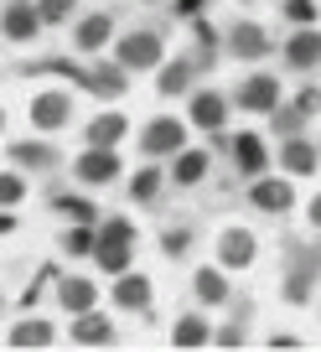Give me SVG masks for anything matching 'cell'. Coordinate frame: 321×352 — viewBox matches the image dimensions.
<instances>
[{
	"label": "cell",
	"mask_w": 321,
	"mask_h": 352,
	"mask_svg": "<svg viewBox=\"0 0 321 352\" xmlns=\"http://www.w3.org/2000/svg\"><path fill=\"white\" fill-rule=\"evenodd\" d=\"M135 239L140 228L124 218H99V243H93V264H99L104 275H124L135 264Z\"/></svg>",
	"instance_id": "1"
},
{
	"label": "cell",
	"mask_w": 321,
	"mask_h": 352,
	"mask_svg": "<svg viewBox=\"0 0 321 352\" xmlns=\"http://www.w3.org/2000/svg\"><path fill=\"white\" fill-rule=\"evenodd\" d=\"M114 63H120L124 73H151V67L166 63V42H161V32H151V26H135V32L114 36Z\"/></svg>",
	"instance_id": "2"
},
{
	"label": "cell",
	"mask_w": 321,
	"mask_h": 352,
	"mask_svg": "<svg viewBox=\"0 0 321 352\" xmlns=\"http://www.w3.org/2000/svg\"><path fill=\"white\" fill-rule=\"evenodd\" d=\"M321 280V243H290V275H285V300L306 306Z\"/></svg>",
	"instance_id": "3"
},
{
	"label": "cell",
	"mask_w": 321,
	"mask_h": 352,
	"mask_svg": "<svg viewBox=\"0 0 321 352\" xmlns=\"http://www.w3.org/2000/svg\"><path fill=\"white\" fill-rule=\"evenodd\" d=\"M73 114H78V104H73V94H67V88H42V94H32V104H26V120H32L36 135L67 130V124H73Z\"/></svg>",
	"instance_id": "4"
},
{
	"label": "cell",
	"mask_w": 321,
	"mask_h": 352,
	"mask_svg": "<svg viewBox=\"0 0 321 352\" xmlns=\"http://www.w3.org/2000/svg\"><path fill=\"white\" fill-rule=\"evenodd\" d=\"M181 145H187V120H177V114H155L140 130V155L145 161H171Z\"/></svg>",
	"instance_id": "5"
},
{
	"label": "cell",
	"mask_w": 321,
	"mask_h": 352,
	"mask_svg": "<svg viewBox=\"0 0 321 352\" xmlns=\"http://www.w3.org/2000/svg\"><path fill=\"white\" fill-rule=\"evenodd\" d=\"M124 161L114 145H83V155L73 161V176H78V187H109V182H120Z\"/></svg>",
	"instance_id": "6"
},
{
	"label": "cell",
	"mask_w": 321,
	"mask_h": 352,
	"mask_svg": "<svg viewBox=\"0 0 321 352\" xmlns=\"http://www.w3.org/2000/svg\"><path fill=\"white\" fill-rule=\"evenodd\" d=\"M114 36H120V21H114V11H83L73 21V47L83 57H99L104 47L114 42Z\"/></svg>",
	"instance_id": "7"
},
{
	"label": "cell",
	"mask_w": 321,
	"mask_h": 352,
	"mask_svg": "<svg viewBox=\"0 0 321 352\" xmlns=\"http://www.w3.org/2000/svg\"><path fill=\"white\" fill-rule=\"evenodd\" d=\"M223 52H228V57H244V63H259V57L275 52V36H269L259 21H249V16H244V21H233V26H228V36H223Z\"/></svg>",
	"instance_id": "8"
},
{
	"label": "cell",
	"mask_w": 321,
	"mask_h": 352,
	"mask_svg": "<svg viewBox=\"0 0 321 352\" xmlns=\"http://www.w3.org/2000/svg\"><path fill=\"white\" fill-rule=\"evenodd\" d=\"M228 109H233V99L218 94V88H192V94H187V120L197 124V130H208V135H223Z\"/></svg>",
	"instance_id": "9"
},
{
	"label": "cell",
	"mask_w": 321,
	"mask_h": 352,
	"mask_svg": "<svg viewBox=\"0 0 321 352\" xmlns=\"http://www.w3.org/2000/svg\"><path fill=\"white\" fill-rule=\"evenodd\" d=\"M0 36L11 47H26L42 36V16H36V0H5L0 6Z\"/></svg>",
	"instance_id": "10"
},
{
	"label": "cell",
	"mask_w": 321,
	"mask_h": 352,
	"mask_svg": "<svg viewBox=\"0 0 321 352\" xmlns=\"http://www.w3.org/2000/svg\"><path fill=\"white\" fill-rule=\"evenodd\" d=\"M249 208L269 212V218L290 212L296 208V182H290V176H254V182H249Z\"/></svg>",
	"instance_id": "11"
},
{
	"label": "cell",
	"mask_w": 321,
	"mask_h": 352,
	"mask_svg": "<svg viewBox=\"0 0 321 352\" xmlns=\"http://www.w3.org/2000/svg\"><path fill=\"white\" fill-rule=\"evenodd\" d=\"M5 155H11V166L26 171V176H52L57 166H63V151H57L52 140H11Z\"/></svg>",
	"instance_id": "12"
},
{
	"label": "cell",
	"mask_w": 321,
	"mask_h": 352,
	"mask_svg": "<svg viewBox=\"0 0 321 352\" xmlns=\"http://www.w3.org/2000/svg\"><path fill=\"white\" fill-rule=\"evenodd\" d=\"M233 104L244 114H269L280 104V78L275 73H244V83L233 88Z\"/></svg>",
	"instance_id": "13"
},
{
	"label": "cell",
	"mask_w": 321,
	"mask_h": 352,
	"mask_svg": "<svg viewBox=\"0 0 321 352\" xmlns=\"http://www.w3.org/2000/svg\"><path fill=\"white\" fill-rule=\"evenodd\" d=\"M259 259V239L244 228V223H233V228L218 233V264L223 270H249Z\"/></svg>",
	"instance_id": "14"
},
{
	"label": "cell",
	"mask_w": 321,
	"mask_h": 352,
	"mask_svg": "<svg viewBox=\"0 0 321 352\" xmlns=\"http://www.w3.org/2000/svg\"><path fill=\"white\" fill-rule=\"evenodd\" d=\"M124 83H130V73L114 57H93L89 73H83V88H89L93 99H124Z\"/></svg>",
	"instance_id": "15"
},
{
	"label": "cell",
	"mask_w": 321,
	"mask_h": 352,
	"mask_svg": "<svg viewBox=\"0 0 321 352\" xmlns=\"http://www.w3.org/2000/svg\"><path fill=\"white\" fill-rule=\"evenodd\" d=\"M197 57H166V63L155 67V88H161V99H181V94H192V83H197Z\"/></svg>",
	"instance_id": "16"
},
{
	"label": "cell",
	"mask_w": 321,
	"mask_h": 352,
	"mask_svg": "<svg viewBox=\"0 0 321 352\" xmlns=\"http://www.w3.org/2000/svg\"><path fill=\"white\" fill-rule=\"evenodd\" d=\"M228 145H233V166H239L249 182L269 171V145H265V135L244 130V135H228Z\"/></svg>",
	"instance_id": "17"
},
{
	"label": "cell",
	"mask_w": 321,
	"mask_h": 352,
	"mask_svg": "<svg viewBox=\"0 0 321 352\" xmlns=\"http://www.w3.org/2000/svg\"><path fill=\"white\" fill-rule=\"evenodd\" d=\"M208 171H212L208 145H181V151L171 155V176H166V182H177V187H197V182H208Z\"/></svg>",
	"instance_id": "18"
},
{
	"label": "cell",
	"mask_w": 321,
	"mask_h": 352,
	"mask_svg": "<svg viewBox=\"0 0 321 352\" xmlns=\"http://www.w3.org/2000/svg\"><path fill=\"white\" fill-rule=\"evenodd\" d=\"M57 306H63L67 316H83V311L99 306V285H93L89 275H57Z\"/></svg>",
	"instance_id": "19"
},
{
	"label": "cell",
	"mask_w": 321,
	"mask_h": 352,
	"mask_svg": "<svg viewBox=\"0 0 321 352\" xmlns=\"http://www.w3.org/2000/svg\"><path fill=\"white\" fill-rule=\"evenodd\" d=\"M285 63H290V73H316L321 67V32L296 26V36L285 42Z\"/></svg>",
	"instance_id": "20"
},
{
	"label": "cell",
	"mask_w": 321,
	"mask_h": 352,
	"mask_svg": "<svg viewBox=\"0 0 321 352\" xmlns=\"http://www.w3.org/2000/svg\"><path fill=\"white\" fill-rule=\"evenodd\" d=\"M67 337H73L78 347H109V342H114V321L104 316L99 306H93V311H83V316H73Z\"/></svg>",
	"instance_id": "21"
},
{
	"label": "cell",
	"mask_w": 321,
	"mask_h": 352,
	"mask_svg": "<svg viewBox=\"0 0 321 352\" xmlns=\"http://www.w3.org/2000/svg\"><path fill=\"white\" fill-rule=\"evenodd\" d=\"M151 300H155V285L140 275V270L114 275V306H124V311H151Z\"/></svg>",
	"instance_id": "22"
},
{
	"label": "cell",
	"mask_w": 321,
	"mask_h": 352,
	"mask_svg": "<svg viewBox=\"0 0 321 352\" xmlns=\"http://www.w3.org/2000/svg\"><path fill=\"white\" fill-rule=\"evenodd\" d=\"M124 135H130V114L124 109H104V114H93V120L83 124V140L89 145H120Z\"/></svg>",
	"instance_id": "23"
},
{
	"label": "cell",
	"mask_w": 321,
	"mask_h": 352,
	"mask_svg": "<svg viewBox=\"0 0 321 352\" xmlns=\"http://www.w3.org/2000/svg\"><path fill=\"white\" fill-rule=\"evenodd\" d=\"M280 166H285V176H316L321 151L311 140H300V135H285V145H280Z\"/></svg>",
	"instance_id": "24"
},
{
	"label": "cell",
	"mask_w": 321,
	"mask_h": 352,
	"mask_svg": "<svg viewBox=\"0 0 321 352\" xmlns=\"http://www.w3.org/2000/svg\"><path fill=\"white\" fill-rule=\"evenodd\" d=\"M52 342H57V327L42 316H26L5 331V347H52Z\"/></svg>",
	"instance_id": "25"
},
{
	"label": "cell",
	"mask_w": 321,
	"mask_h": 352,
	"mask_svg": "<svg viewBox=\"0 0 321 352\" xmlns=\"http://www.w3.org/2000/svg\"><path fill=\"white\" fill-rule=\"evenodd\" d=\"M192 290H197L202 306H223V300L233 296V290H228V275H223V264H202L197 275H192Z\"/></svg>",
	"instance_id": "26"
},
{
	"label": "cell",
	"mask_w": 321,
	"mask_h": 352,
	"mask_svg": "<svg viewBox=\"0 0 321 352\" xmlns=\"http://www.w3.org/2000/svg\"><path fill=\"white\" fill-rule=\"evenodd\" d=\"M208 342H212V321L202 316V311L177 316V327H171V347H208Z\"/></svg>",
	"instance_id": "27"
},
{
	"label": "cell",
	"mask_w": 321,
	"mask_h": 352,
	"mask_svg": "<svg viewBox=\"0 0 321 352\" xmlns=\"http://www.w3.org/2000/svg\"><path fill=\"white\" fill-rule=\"evenodd\" d=\"M161 187H166V171H161V166H155V161H145L140 171L130 176V202H140V208H151V202L161 197Z\"/></svg>",
	"instance_id": "28"
},
{
	"label": "cell",
	"mask_w": 321,
	"mask_h": 352,
	"mask_svg": "<svg viewBox=\"0 0 321 352\" xmlns=\"http://www.w3.org/2000/svg\"><path fill=\"white\" fill-rule=\"evenodd\" d=\"M93 243H99V223H67L63 228V254L67 259H93Z\"/></svg>",
	"instance_id": "29"
},
{
	"label": "cell",
	"mask_w": 321,
	"mask_h": 352,
	"mask_svg": "<svg viewBox=\"0 0 321 352\" xmlns=\"http://www.w3.org/2000/svg\"><path fill=\"white\" fill-rule=\"evenodd\" d=\"M52 212H63V218H73V223H99V208H93L83 192H57Z\"/></svg>",
	"instance_id": "30"
},
{
	"label": "cell",
	"mask_w": 321,
	"mask_h": 352,
	"mask_svg": "<svg viewBox=\"0 0 321 352\" xmlns=\"http://www.w3.org/2000/svg\"><path fill=\"white\" fill-rule=\"evenodd\" d=\"M192 36H197V63H202V67H212V63H218V52H223L218 26L202 21V16H192Z\"/></svg>",
	"instance_id": "31"
},
{
	"label": "cell",
	"mask_w": 321,
	"mask_h": 352,
	"mask_svg": "<svg viewBox=\"0 0 321 352\" xmlns=\"http://www.w3.org/2000/svg\"><path fill=\"white\" fill-rule=\"evenodd\" d=\"M36 16H42V26H63L78 16V0H36Z\"/></svg>",
	"instance_id": "32"
},
{
	"label": "cell",
	"mask_w": 321,
	"mask_h": 352,
	"mask_svg": "<svg viewBox=\"0 0 321 352\" xmlns=\"http://www.w3.org/2000/svg\"><path fill=\"white\" fill-rule=\"evenodd\" d=\"M26 202V171H0V208Z\"/></svg>",
	"instance_id": "33"
},
{
	"label": "cell",
	"mask_w": 321,
	"mask_h": 352,
	"mask_svg": "<svg viewBox=\"0 0 321 352\" xmlns=\"http://www.w3.org/2000/svg\"><path fill=\"white\" fill-rule=\"evenodd\" d=\"M269 120H275V135H300L306 114H300L296 104H275V109H269Z\"/></svg>",
	"instance_id": "34"
},
{
	"label": "cell",
	"mask_w": 321,
	"mask_h": 352,
	"mask_svg": "<svg viewBox=\"0 0 321 352\" xmlns=\"http://www.w3.org/2000/svg\"><path fill=\"white\" fill-rule=\"evenodd\" d=\"M187 249H192V228H187V223H177V228H166V233H161V254L181 259Z\"/></svg>",
	"instance_id": "35"
},
{
	"label": "cell",
	"mask_w": 321,
	"mask_h": 352,
	"mask_svg": "<svg viewBox=\"0 0 321 352\" xmlns=\"http://www.w3.org/2000/svg\"><path fill=\"white\" fill-rule=\"evenodd\" d=\"M280 11H285V21L311 26V21H316V0H280Z\"/></svg>",
	"instance_id": "36"
},
{
	"label": "cell",
	"mask_w": 321,
	"mask_h": 352,
	"mask_svg": "<svg viewBox=\"0 0 321 352\" xmlns=\"http://www.w3.org/2000/svg\"><path fill=\"white\" fill-rule=\"evenodd\" d=\"M290 104H296V109L306 114V120H316V114H321V83H306V88H300V94H296Z\"/></svg>",
	"instance_id": "37"
},
{
	"label": "cell",
	"mask_w": 321,
	"mask_h": 352,
	"mask_svg": "<svg viewBox=\"0 0 321 352\" xmlns=\"http://www.w3.org/2000/svg\"><path fill=\"white\" fill-rule=\"evenodd\" d=\"M212 342H218V347H244V311H239V316H233L228 327H218V331H212Z\"/></svg>",
	"instance_id": "38"
},
{
	"label": "cell",
	"mask_w": 321,
	"mask_h": 352,
	"mask_svg": "<svg viewBox=\"0 0 321 352\" xmlns=\"http://www.w3.org/2000/svg\"><path fill=\"white\" fill-rule=\"evenodd\" d=\"M269 347H275V352H296V347H306V342H300L296 331H275V337H269Z\"/></svg>",
	"instance_id": "39"
},
{
	"label": "cell",
	"mask_w": 321,
	"mask_h": 352,
	"mask_svg": "<svg viewBox=\"0 0 321 352\" xmlns=\"http://www.w3.org/2000/svg\"><path fill=\"white\" fill-rule=\"evenodd\" d=\"M16 228H21V218H16L11 208H0V239H5V233H16Z\"/></svg>",
	"instance_id": "40"
},
{
	"label": "cell",
	"mask_w": 321,
	"mask_h": 352,
	"mask_svg": "<svg viewBox=\"0 0 321 352\" xmlns=\"http://www.w3.org/2000/svg\"><path fill=\"white\" fill-rule=\"evenodd\" d=\"M306 218H311V228L321 233V197H311V208H306Z\"/></svg>",
	"instance_id": "41"
},
{
	"label": "cell",
	"mask_w": 321,
	"mask_h": 352,
	"mask_svg": "<svg viewBox=\"0 0 321 352\" xmlns=\"http://www.w3.org/2000/svg\"><path fill=\"white\" fill-rule=\"evenodd\" d=\"M202 6H208V0H177V11H181V16H197Z\"/></svg>",
	"instance_id": "42"
},
{
	"label": "cell",
	"mask_w": 321,
	"mask_h": 352,
	"mask_svg": "<svg viewBox=\"0 0 321 352\" xmlns=\"http://www.w3.org/2000/svg\"><path fill=\"white\" fill-rule=\"evenodd\" d=\"M5 124H11V114H5V104H0V135H5Z\"/></svg>",
	"instance_id": "43"
},
{
	"label": "cell",
	"mask_w": 321,
	"mask_h": 352,
	"mask_svg": "<svg viewBox=\"0 0 321 352\" xmlns=\"http://www.w3.org/2000/svg\"><path fill=\"white\" fill-rule=\"evenodd\" d=\"M140 6H155V0H140Z\"/></svg>",
	"instance_id": "44"
},
{
	"label": "cell",
	"mask_w": 321,
	"mask_h": 352,
	"mask_svg": "<svg viewBox=\"0 0 321 352\" xmlns=\"http://www.w3.org/2000/svg\"><path fill=\"white\" fill-rule=\"evenodd\" d=\"M249 6H254V0H249Z\"/></svg>",
	"instance_id": "45"
}]
</instances>
